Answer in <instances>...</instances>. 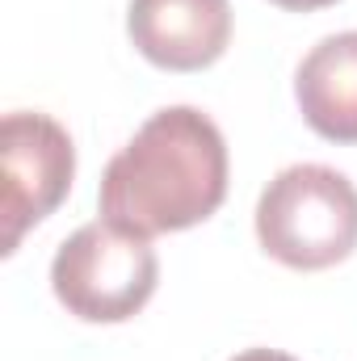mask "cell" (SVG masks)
<instances>
[{
  "label": "cell",
  "instance_id": "obj_4",
  "mask_svg": "<svg viewBox=\"0 0 357 361\" xmlns=\"http://www.w3.org/2000/svg\"><path fill=\"white\" fill-rule=\"evenodd\" d=\"M0 219H4V257L17 252L21 235L38 227L55 206L68 197L76 177V147L72 135L30 109H13L0 122Z\"/></svg>",
  "mask_w": 357,
  "mask_h": 361
},
{
  "label": "cell",
  "instance_id": "obj_2",
  "mask_svg": "<svg viewBox=\"0 0 357 361\" xmlns=\"http://www.w3.org/2000/svg\"><path fill=\"white\" fill-rule=\"evenodd\" d=\"M257 240L286 269H332L357 248V189L328 164H290L257 202Z\"/></svg>",
  "mask_w": 357,
  "mask_h": 361
},
{
  "label": "cell",
  "instance_id": "obj_5",
  "mask_svg": "<svg viewBox=\"0 0 357 361\" xmlns=\"http://www.w3.org/2000/svg\"><path fill=\"white\" fill-rule=\"evenodd\" d=\"M126 34L135 51L164 72H202L231 42L227 0H131Z\"/></svg>",
  "mask_w": 357,
  "mask_h": 361
},
{
  "label": "cell",
  "instance_id": "obj_8",
  "mask_svg": "<svg viewBox=\"0 0 357 361\" xmlns=\"http://www.w3.org/2000/svg\"><path fill=\"white\" fill-rule=\"evenodd\" d=\"M277 8H290V13H315V8H328L337 0H273Z\"/></svg>",
  "mask_w": 357,
  "mask_h": 361
},
{
  "label": "cell",
  "instance_id": "obj_7",
  "mask_svg": "<svg viewBox=\"0 0 357 361\" xmlns=\"http://www.w3.org/2000/svg\"><path fill=\"white\" fill-rule=\"evenodd\" d=\"M231 361H298V357H290L282 349H244V353H236Z\"/></svg>",
  "mask_w": 357,
  "mask_h": 361
},
{
  "label": "cell",
  "instance_id": "obj_6",
  "mask_svg": "<svg viewBox=\"0 0 357 361\" xmlns=\"http://www.w3.org/2000/svg\"><path fill=\"white\" fill-rule=\"evenodd\" d=\"M294 97L303 122L328 143H357V30L315 42L298 72Z\"/></svg>",
  "mask_w": 357,
  "mask_h": 361
},
{
  "label": "cell",
  "instance_id": "obj_3",
  "mask_svg": "<svg viewBox=\"0 0 357 361\" xmlns=\"http://www.w3.org/2000/svg\"><path fill=\"white\" fill-rule=\"evenodd\" d=\"M160 281V261L152 240L114 227L109 219L72 231L55 261L51 286L55 298L85 324H122L147 307Z\"/></svg>",
  "mask_w": 357,
  "mask_h": 361
},
{
  "label": "cell",
  "instance_id": "obj_1",
  "mask_svg": "<svg viewBox=\"0 0 357 361\" xmlns=\"http://www.w3.org/2000/svg\"><path fill=\"white\" fill-rule=\"evenodd\" d=\"M227 197L223 130L193 105L152 114L101 173V219L131 235H164L206 223Z\"/></svg>",
  "mask_w": 357,
  "mask_h": 361
}]
</instances>
